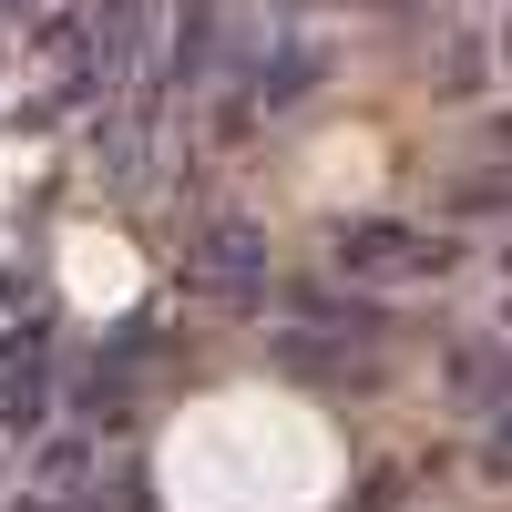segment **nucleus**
<instances>
[{
  "label": "nucleus",
  "mask_w": 512,
  "mask_h": 512,
  "mask_svg": "<svg viewBox=\"0 0 512 512\" xmlns=\"http://www.w3.org/2000/svg\"><path fill=\"white\" fill-rule=\"evenodd\" d=\"M277 277V256H267V226L256 216H195L185 226V287L195 297H216V308H256Z\"/></svg>",
  "instance_id": "2"
},
{
  "label": "nucleus",
  "mask_w": 512,
  "mask_h": 512,
  "mask_svg": "<svg viewBox=\"0 0 512 512\" xmlns=\"http://www.w3.org/2000/svg\"><path fill=\"white\" fill-rule=\"evenodd\" d=\"M287 308L308 318V328H349V338H379V308H369L359 287H349V297H338V287H287Z\"/></svg>",
  "instance_id": "6"
},
{
  "label": "nucleus",
  "mask_w": 512,
  "mask_h": 512,
  "mask_svg": "<svg viewBox=\"0 0 512 512\" xmlns=\"http://www.w3.org/2000/svg\"><path fill=\"white\" fill-rule=\"evenodd\" d=\"M502 267H512V236H502Z\"/></svg>",
  "instance_id": "12"
},
{
  "label": "nucleus",
  "mask_w": 512,
  "mask_h": 512,
  "mask_svg": "<svg viewBox=\"0 0 512 512\" xmlns=\"http://www.w3.org/2000/svg\"><path fill=\"white\" fill-rule=\"evenodd\" d=\"M482 472H492V482H512V410L492 420V441H482Z\"/></svg>",
  "instance_id": "10"
},
{
  "label": "nucleus",
  "mask_w": 512,
  "mask_h": 512,
  "mask_svg": "<svg viewBox=\"0 0 512 512\" xmlns=\"http://www.w3.org/2000/svg\"><path fill=\"white\" fill-rule=\"evenodd\" d=\"M52 420V359H41V338H11L0 349V431H41Z\"/></svg>",
  "instance_id": "5"
},
{
  "label": "nucleus",
  "mask_w": 512,
  "mask_h": 512,
  "mask_svg": "<svg viewBox=\"0 0 512 512\" xmlns=\"http://www.w3.org/2000/svg\"><path fill=\"white\" fill-rule=\"evenodd\" d=\"M502 328H512V308H502Z\"/></svg>",
  "instance_id": "13"
},
{
  "label": "nucleus",
  "mask_w": 512,
  "mask_h": 512,
  "mask_svg": "<svg viewBox=\"0 0 512 512\" xmlns=\"http://www.w3.org/2000/svg\"><path fill=\"white\" fill-rule=\"evenodd\" d=\"M216 72V0H185L175 21V82H205Z\"/></svg>",
  "instance_id": "7"
},
{
  "label": "nucleus",
  "mask_w": 512,
  "mask_h": 512,
  "mask_svg": "<svg viewBox=\"0 0 512 512\" xmlns=\"http://www.w3.org/2000/svg\"><path fill=\"white\" fill-rule=\"evenodd\" d=\"M420 72H431V62H420ZM431 93H482V41H451L441 72H431Z\"/></svg>",
  "instance_id": "8"
},
{
  "label": "nucleus",
  "mask_w": 512,
  "mask_h": 512,
  "mask_svg": "<svg viewBox=\"0 0 512 512\" xmlns=\"http://www.w3.org/2000/svg\"><path fill=\"white\" fill-rule=\"evenodd\" d=\"M41 492H82V441H52V451H41Z\"/></svg>",
  "instance_id": "9"
},
{
  "label": "nucleus",
  "mask_w": 512,
  "mask_h": 512,
  "mask_svg": "<svg viewBox=\"0 0 512 512\" xmlns=\"http://www.w3.org/2000/svg\"><path fill=\"white\" fill-rule=\"evenodd\" d=\"M21 512H62V492H31V502H21Z\"/></svg>",
  "instance_id": "11"
},
{
  "label": "nucleus",
  "mask_w": 512,
  "mask_h": 512,
  "mask_svg": "<svg viewBox=\"0 0 512 512\" xmlns=\"http://www.w3.org/2000/svg\"><path fill=\"white\" fill-rule=\"evenodd\" d=\"M318 82H328V52H318V41L308 31H287V41H267V52H256V72H246V103H297V93H318Z\"/></svg>",
  "instance_id": "4"
},
{
  "label": "nucleus",
  "mask_w": 512,
  "mask_h": 512,
  "mask_svg": "<svg viewBox=\"0 0 512 512\" xmlns=\"http://www.w3.org/2000/svg\"><path fill=\"white\" fill-rule=\"evenodd\" d=\"M441 379H451V400H461V410L502 420V410H512V338H451Z\"/></svg>",
  "instance_id": "3"
},
{
  "label": "nucleus",
  "mask_w": 512,
  "mask_h": 512,
  "mask_svg": "<svg viewBox=\"0 0 512 512\" xmlns=\"http://www.w3.org/2000/svg\"><path fill=\"white\" fill-rule=\"evenodd\" d=\"M328 256H338L349 287H420V277H451L461 267V246L441 226H410V216H349L328 236Z\"/></svg>",
  "instance_id": "1"
}]
</instances>
